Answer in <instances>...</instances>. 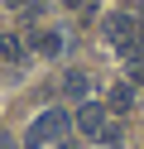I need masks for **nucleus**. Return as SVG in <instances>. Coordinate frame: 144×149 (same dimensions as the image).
<instances>
[{
    "instance_id": "f257e3e1",
    "label": "nucleus",
    "mask_w": 144,
    "mask_h": 149,
    "mask_svg": "<svg viewBox=\"0 0 144 149\" xmlns=\"http://www.w3.org/2000/svg\"><path fill=\"white\" fill-rule=\"evenodd\" d=\"M101 34H106V43H111L125 63L144 58V29H139V19H134V15H125V10L106 15V19H101Z\"/></svg>"
},
{
    "instance_id": "f03ea898",
    "label": "nucleus",
    "mask_w": 144,
    "mask_h": 149,
    "mask_svg": "<svg viewBox=\"0 0 144 149\" xmlns=\"http://www.w3.org/2000/svg\"><path fill=\"white\" fill-rule=\"evenodd\" d=\"M77 130H82L86 139H96V144H111L115 139V120H111V111L106 106H96V101H86L82 111H77V120H72Z\"/></svg>"
},
{
    "instance_id": "7ed1b4c3",
    "label": "nucleus",
    "mask_w": 144,
    "mask_h": 149,
    "mask_svg": "<svg viewBox=\"0 0 144 149\" xmlns=\"http://www.w3.org/2000/svg\"><path fill=\"white\" fill-rule=\"evenodd\" d=\"M67 125H72L67 111H43V116L29 125V139H24V144H29V149H43V144H53V139H63Z\"/></svg>"
},
{
    "instance_id": "20e7f679",
    "label": "nucleus",
    "mask_w": 144,
    "mask_h": 149,
    "mask_svg": "<svg viewBox=\"0 0 144 149\" xmlns=\"http://www.w3.org/2000/svg\"><path fill=\"white\" fill-rule=\"evenodd\" d=\"M106 111H115V116H120V111H134V82H115Z\"/></svg>"
},
{
    "instance_id": "39448f33",
    "label": "nucleus",
    "mask_w": 144,
    "mask_h": 149,
    "mask_svg": "<svg viewBox=\"0 0 144 149\" xmlns=\"http://www.w3.org/2000/svg\"><path fill=\"white\" fill-rule=\"evenodd\" d=\"M29 43H34V53H43V58H58V53H63V34L58 29H38Z\"/></svg>"
},
{
    "instance_id": "423d86ee",
    "label": "nucleus",
    "mask_w": 144,
    "mask_h": 149,
    "mask_svg": "<svg viewBox=\"0 0 144 149\" xmlns=\"http://www.w3.org/2000/svg\"><path fill=\"white\" fill-rule=\"evenodd\" d=\"M0 58L5 63H24V39L19 34H0Z\"/></svg>"
},
{
    "instance_id": "0eeeda50",
    "label": "nucleus",
    "mask_w": 144,
    "mask_h": 149,
    "mask_svg": "<svg viewBox=\"0 0 144 149\" xmlns=\"http://www.w3.org/2000/svg\"><path fill=\"white\" fill-rule=\"evenodd\" d=\"M63 91H67V96H86V91H91V77H86V72H67V77H63Z\"/></svg>"
},
{
    "instance_id": "6e6552de",
    "label": "nucleus",
    "mask_w": 144,
    "mask_h": 149,
    "mask_svg": "<svg viewBox=\"0 0 144 149\" xmlns=\"http://www.w3.org/2000/svg\"><path fill=\"white\" fill-rule=\"evenodd\" d=\"M130 82H134V87H144V58L130 63Z\"/></svg>"
},
{
    "instance_id": "1a4fd4ad",
    "label": "nucleus",
    "mask_w": 144,
    "mask_h": 149,
    "mask_svg": "<svg viewBox=\"0 0 144 149\" xmlns=\"http://www.w3.org/2000/svg\"><path fill=\"white\" fill-rule=\"evenodd\" d=\"M86 5H91V0H67V10H86Z\"/></svg>"
},
{
    "instance_id": "9d476101",
    "label": "nucleus",
    "mask_w": 144,
    "mask_h": 149,
    "mask_svg": "<svg viewBox=\"0 0 144 149\" xmlns=\"http://www.w3.org/2000/svg\"><path fill=\"white\" fill-rule=\"evenodd\" d=\"M5 5H10V10H29V0H5Z\"/></svg>"
},
{
    "instance_id": "9b49d317",
    "label": "nucleus",
    "mask_w": 144,
    "mask_h": 149,
    "mask_svg": "<svg viewBox=\"0 0 144 149\" xmlns=\"http://www.w3.org/2000/svg\"><path fill=\"white\" fill-rule=\"evenodd\" d=\"M0 149H15V139H10V135H5V130H0Z\"/></svg>"
}]
</instances>
